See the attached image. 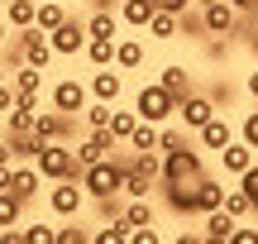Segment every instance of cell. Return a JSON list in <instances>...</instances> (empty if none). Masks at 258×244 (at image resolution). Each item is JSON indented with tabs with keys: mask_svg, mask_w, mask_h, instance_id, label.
I'll list each match as a JSON object with an SVG mask.
<instances>
[{
	"mask_svg": "<svg viewBox=\"0 0 258 244\" xmlns=\"http://www.w3.org/2000/svg\"><path fill=\"white\" fill-rule=\"evenodd\" d=\"M10 29H15V24H10V19H0V48H5V38H10Z\"/></svg>",
	"mask_w": 258,
	"mask_h": 244,
	"instance_id": "52",
	"label": "cell"
},
{
	"mask_svg": "<svg viewBox=\"0 0 258 244\" xmlns=\"http://www.w3.org/2000/svg\"><path fill=\"white\" fill-rule=\"evenodd\" d=\"M120 24H124V19L115 15V10L96 5V15L86 19V34H91V38H115V34H120Z\"/></svg>",
	"mask_w": 258,
	"mask_h": 244,
	"instance_id": "23",
	"label": "cell"
},
{
	"mask_svg": "<svg viewBox=\"0 0 258 244\" xmlns=\"http://www.w3.org/2000/svg\"><path fill=\"white\" fill-rule=\"evenodd\" d=\"M244 91H249V96H253V101H258V67H253V72H249V77H244Z\"/></svg>",
	"mask_w": 258,
	"mask_h": 244,
	"instance_id": "49",
	"label": "cell"
},
{
	"mask_svg": "<svg viewBox=\"0 0 258 244\" xmlns=\"http://www.w3.org/2000/svg\"><path fill=\"white\" fill-rule=\"evenodd\" d=\"M215 115H220V105L211 101V91H191L186 101H177V120H182V125H186L191 134L201 130L206 120H215Z\"/></svg>",
	"mask_w": 258,
	"mask_h": 244,
	"instance_id": "8",
	"label": "cell"
},
{
	"mask_svg": "<svg viewBox=\"0 0 258 244\" xmlns=\"http://www.w3.org/2000/svg\"><path fill=\"white\" fill-rule=\"evenodd\" d=\"M158 82H163V86H167V91H172V96H177V101H186V96H191V91H196V86H191V72H186V67H182V63H167V67H163V72H158Z\"/></svg>",
	"mask_w": 258,
	"mask_h": 244,
	"instance_id": "22",
	"label": "cell"
},
{
	"mask_svg": "<svg viewBox=\"0 0 258 244\" xmlns=\"http://www.w3.org/2000/svg\"><path fill=\"white\" fill-rule=\"evenodd\" d=\"M115 43H120V38H91V43H86V63L91 67H110L115 63Z\"/></svg>",
	"mask_w": 258,
	"mask_h": 244,
	"instance_id": "29",
	"label": "cell"
},
{
	"mask_svg": "<svg viewBox=\"0 0 258 244\" xmlns=\"http://www.w3.org/2000/svg\"><path fill=\"white\" fill-rule=\"evenodd\" d=\"M19 43H24V63L29 67H38V72H48V67H53V43H48V34L38 24H29V29H19Z\"/></svg>",
	"mask_w": 258,
	"mask_h": 244,
	"instance_id": "9",
	"label": "cell"
},
{
	"mask_svg": "<svg viewBox=\"0 0 258 244\" xmlns=\"http://www.w3.org/2000/svg\"><path fill=\"white\" fill-rule=\"evenodd\" d=\"M115 130L110 125H105V130H91L86 134L82 144H77V163H82V168H91V163H101V158H110V149H115Z\"/></svg>",
	"mask_w": 258,
	"mask_h": 244,
	"instance_id": "11",
	"label": "cell"
},
{
	"mask_svg": "<svg viewBox=\"0 0 258 244\" xmlns=\"http://www.w3.org/2000/svg\"><path fill=\"white\" fill-rule=\"evenodd\" d=\"M34 15H38V0H10V5H5V19L15 29H29V24H34Z\"/></svg>",
	"mask_w": 258,
	"mask_h": 244,
	"instance_id": "30",
	"label": "cell"
},
{
	"mask_svg": "<svg viewBox=\"0 0 258 244\" xmlns=\"http://www.w3.org/2000/svg\"><path fill=\"white\" fill-rule=\"evenodd\" d=\"M19 216H24V201L15 197V192H0V230H10V225H19Z\"/></svg>",
	"mask_w": 258,
	"mask_h": 244,
	"instance_id": "32",
	"label": "cell"
},
{
	"mask_svg": "<svg viewBox=\"0 0 258 244\" xmlns=\"http://www.w3.org/2000/svg\"><path fill=\"white\" fill-rule=\"evenodd\" d=\"M91 235H86L82 225H57V244H86Z\"/></svg>",
	"mask_w": 258,
	"mask_h": 244,
	"instance_id": "40",
	"label": "cell"
},
{
	"mask_svg": "<svg viewBox=\"0 0 258 244\" xmlns=\"http://www.w3.org/2000/svg\"><path fill=\"white\" fill-rule=\"evenodd\" d=\"M163 187V197H167V206L177 211V216H196V182H158Z\"/></svg>",
	"mask_w": 258,
	"mask_h": 244,
	"instance_id": "20",
	"label": "cell"
},
{
	"mask_svg": "<svg viewBox=\"0 0 258 244\" xmlns=\"http://www.w3.org/2000/svg\"><path fill=\"white\" fill-rule=\"evenodd\" d=\"M134 110H139V120H153V125H167L177 115V96L167 91L163 82H148L144 91L134 96Z\"/></svg>",
	"mask_w": 258,
	"mask_h": 244,
	"instance_id": "3",
	"label": "cell"
},
{
	"mask_svg": "<svg viewBox=\"0 0 258 244\" xmlns=\"http://www.w3.org/2000/svg\"><path fill=\"white\" fill-rule=\"evenodd\" d=\"M5 163H15V149H10V139H0V168Z\"/></svg>",
	"mask_w": 258,
	"mask_h": 244,
	"instance_id": "50",
	"label": "cell"
},
{
	"mask_svg": "<svg viewBox=\"0 0 258 244\" xmlns=\"http://www.w3.org/2000/svg\"><path fill=\"white\" fill-rule=\"evenodd\" d=\"M249 48H253V53H258V24H253V38H249Z\"/></svg>",
	"mask_w": 258,
	"mask_h": 244,
	"instance_id": "53",
	"label": "cell"
},
{
	"mask_svg": "<svg viewBox=\"0 0 258 244\" xmlns=\"http://www.w3.org/2000/svg\"><path fill=\"white\" fill-rule=\"evenodd\" d=\"M239 139L258 149V110H249V115H244V125H239Z\"/></svg>",
	"mask_w": 258,
	"mask_h": 244,
	"instance_id": "41",
	"label": "cell"
},
{
	"mask_svg": "<svg viewBox=\"0 0 258 244\" xmlns=\"http://www.w3.org/2000/svg\"><path fill=\"white\" fill-rule=\"evenodd\" d=\"M234 230H239V216H230V211H211V216H206V244H230L234 239Z\"/></svg>",
	"mask_w": 258,
	"mask_h": 244,
	"instance_id": "19",
	"label": "cell"
},
{
	"mask_svg": "<svg viewBox=\"0 0 258 244\" xmlns=\"http://www.w3.org/2000/svg\"><path fill=\"white\" fill-rule=\"evenodd\" d=\"M43 172H38V163H34V168H24V163H15V177H10V192H15V197L19 201H24V206H29V201H34L38 197V187H43Z\"/></svg>",
	"mask_w": 258,
	"mask_h": 244,
	"instance_id": "17",
	"label": "cell"
},
{
	"mask_svg": "<svg viewBox=\"0 0 258 244\" xmlns=\"http://www.w3.org/2000/svg\"><path fill=\"white\" fill-rule=\"evenodd\" d=\"M48 206H53V216H62V220H77L82 216V206H86V187L77 177H62V182H53V192H48Z\"/></svg>",
	"mask_w": 258,
	"mask_h": 244,
	"instance_id": "4",
	"label": "cell"
},
{
	"mask_svg": "<svg viewBox=\"0 0 258 244\" xmlns=\"http://www.w3.org/2000/svg\"><path fill=\"white\" fill-rule=\"evenodd\" d=\"M129 235H134V225H129V220H124V216H110V220H105V225H101V230H96V235H91V239H96V244H124Z\"/></svg>",
	"mask_w": 258,
	"mask_h": 244,
	"instance_id": "27",
	"label": "cell"
},
{
	"mask_svg": "<svg viewBox=\"0 0 258 244\" xmlns=\"http://www.w3.org/2000/svg\"><path fill=\"white\" fill-rule=\"evenodd\" d=\"M201 172H206V163H201V153H196L191 144L163 153V182H196Z\"/></svg>",
	"mask_w": 258,
	"mask_h": 244,
	"instance_id": "5",
	"label": "cell"
},
{
	"mask_svg": "<svg viewBox=\"0 0 258 244\" xmlns=\"http://www.w3.org/2000/svg\"><path fill=\"white\" fill-rule=\"evenodd\" d=\"M34 120H38L34 105H15V110L5 115V130H10V134H29V130H34Z\"/></svg>",
	"mask_w": 258,
	"mask_h": 244,
	"instance_id": "33",
	"label": "cell"
},
{
	"mask_svg": "<svg viewBox=\"0 0 258 244\" xmlns=\"http://www.w3.org/2000/svg\"><path fill=\"white\" fill-rule=\"evenodd\" d=\"M82 187L91 201H105V197H124V163L120 158H101L82 172Z\"/></svg>",
	"mask_w": 258,
	"mask_h": 244,
	"instance_id": "2",
	"label": "cell"
},
{
	"mask_svg": "<svg viewBox=\"0 0 258 244\" xmlns=\"http://www.w3.org/2000/svg\"><path fill=\"white\" fill-rule=\"evenodd\" d=\"M158 5H163V10H172V15H186L196 0H158Z\"/></svg>",
	"mask_w": 258,
	"mask_h": 244,
	"instance_id": "48",
	"label": "cell"
},
{
	"mask_svg": "<svg viewBox=\"0 0 258 244\" xmlns=\"http://www.w3.org/2000/svg\"><path fill=\"white\" fill-rule=\"evenodd\" d=\"M0 82H5V67H0Z\"/></svg>",
	"mask_w": 258,
	"mask_h": 244,
	"instance_id": "54",
	"label": "cell"
},
{
	"mask_svg": "<svg viewBox=\"0 0 258 244\" xmlns=\"http://www.w3.org/2000/svg\"><path fill=\"white\" fill-rule=\"evenodd\" d=\"M38 172H43V177L48 182H62V177H77V182H82V163H77V149H72V144H67V139H53V144H43V149H38Z\"/></svg>",
	"mask_w": 258,
	"mask_h": 244,
	"instance_id": "1",
	"label": "cell"
},
{
	"mask_svg": "<svg viewBox=\"0 0 258 244\" xmlns=\"http://www.w3.org/2000/svg\"><path fill=\"white\" fill-rule=\"evenodd\" d=\"M191 192H196V216H211V211H220V206H225V192H230V187H225V182H215V177H206V172H201Z\"/></svg>",
	"mask_w": 258,
	"mask_h": 244,
	"instance_id": "16",
	"label": "cell"
},
{
	"mask_svg": "<svg viewBox=\"0 0 258 244\" xmlns=\"http://www.w3.org/2000/svg\"><path fill=\"white\" fill-rule=\"evenodd\" d=\"M239 187L249 192V201H253V216H258V163H253V168H249V172L239 177Z\"/></svg>",
	"mask_w": 258,
	"mask_h": 244,
	"instance_id": "42",
	"label": "cell"
},
{
	"mask_svg": "<svg viewBox=\"0 0 258 244\" xmlns=\"http://www.w3.org/2000/svg\"><path fill=\"white\" fill-rule=\"evenodd\" d=\"M134 244H158L163 235H158V225H134V235H129Z\"/></svg>",
	"mask_w": 258,
	"mask_h": 244,
	"instance_id": "43",
	"label": "cell"
},
{
	"mask_svg": "<svg viewBox=\"0 0 258 244\" xmlns=\"http://www.w3.org/2000/svg\"><path fill=\"white\" fill-rule=\"evenodd\" d=\"M48 43H53V53L57 57H77V53H86V43H91V34H86V24H77L72 15L62 19V24L48 34Z\"/></svg>",
	"mask_w": 258,
	"mask_h": 244,
	"instance_id": "7",
	"label": "cell"
},
{
	"mask_svg": "<svg viewBox=\"0 0 258 244\" xmlns=\"http://www.w3.org/2000/svg\"><path fill=\"white\" fill-rule=\"evenodd\" d=\"M62 19H67V10L57 5V0H38V15H34V24L43 29V34H53V29L62 24Z\"/></svg>",
	"mask_w": 258,
	"mask_h": 244,
	"instance_id": "28",
	"label": "cell"
},
{
	"mask_svg": "<svg viewBox=\"0 0 258 244\" xmlns=\"http://www.w3.org/2000/svg\"><path fill=\"white\" fill-rule=\"evenodd\" d=\"M15 101H19V91H15L10 82H0V115H10V110H15Z\"/></svg>",
	"mask_w": 258,
	"mask_h": 244,
	"instance_id": "44",
	"label": "cell"
},
{
	"mask_svg": "<svg viewBox=\"0 0 258 244\" xmlns=\"http://www.w3.org/2000/svg\"><path fill=\"white\" fill-rule=\"evenodd\" d=\"M211 101H215V105H230V101H234L230 82H215V86H211Z\"/></svg>",
	"mask_w": 258,
	"mask_h": 244,
	"instance_id": "45",
	"label": "cell"
},
{
	"mask_svg": "<svg viewBox=\"0 0 258 244\" xmlns=\"http://www.w3.org/2000/svg\"><path fill=\"white\" fill-rule=\"evenodd\" d=\"M24 239L29 244H57V230L53 225H24Z\"/></svg>",
	"mask_w": 258,
	"mask_h": 244,
	"instance_id": "39",
	"label": "cell"
},
{
	"mask_svg": "<svg viewBox=\"0 0 258 244\" xmlns=\"http://www.w3.org/2000/svg\"><path fill=\"white\" fill-rule=\"evenodd\" d=\"M53 105H57L62 115L86 110V105H91V86H86V82H77V77H62V82L53 86Z\"/></svg>",
	"mask_w": 258,
	"mask_h": 244,
	"instance_id": "10",
	"label": "cell"
},
{
	"mask_svg": "<svg viewBox=\"0 0 258 244\" xmlns=\"http://www.w3.org/2000/svg\"><path fill=\"white\" fill-rule=\"evenodd\" d=\"M124 220H129V225H153V206H148V197H129L124 201Z\"/></svg>",
	"mask_w": 258,
	"mask_h": 244,
	"instance_id": "34",
	"label": "cell"
},
{
	"mask_svg": "<svg viewBox=\"0 0 258 244\" xmlns=\"http://www.w3.org/2000/svg\"><path fill=\"white\" fill-rule=\"evenodd\" d=\"M230 5H234V10H239V15H244V19H258V0H230Z\"/></svg>",
	"mask_w": 258,
	"mask_h": 244,
	"instance_id": "47",
	"label": "cell"
},
{
	"mask_svg": "<svg viewBox=\"0 0 258 244\" xmlns=\"http://www.w3.org/2000/svg\"><path fill=\"white\" fill-rule=\"evenodd\" d=\"M230 244H258V230H249V225L239 220V230H234V239H230Z\"/></svg>",
	"mask_w": 258,
	"mask_h": 244,
	"instance_id": "46",
	"label": "cell"
},
{
	"mask_svg": "<svg viewBox=\"0 0 258 244\" xmlns=\"http://www.w3.org/2000/svg\"><path fill=\"white\" fill-rule=\"evenodd\" d=\"M196 134H201V149H211V153H220L225 144H234V139H239V130H234V125L225 120V110L215 115V120H206Z\"/></svg>",
	"mask_w": 258,
	"mask_h": 244,
	"instance_id": "14",
	"label": "cell"
},
{
	"mask_svg": "<svg viewBox=\"0 0 258 244\" xmlns=\"http://www.w3.org/2000/svg\"><path fill=\"white\" fill-rule=\"evenodd\" d=\"M110 101H91L86 105V130H105V125H110Z\"/></svg>",
	"mask_w": 258,
	"mask_h": 244,
	"instance_id": "37",
	"label": "cell"
},
{
	"mask_svg": "<svg viewBox=\"0 0 258 244\" xmlns=\"http://www.w3.org/2000/svg\"><path fill=\"white\" fill-rule=\"evenodd\" d=\"M144 34H148V38H158V43H167V38H177V34H182V15H172V10H163V5H158Z\"/></svg>",
	"mask_w": 258,
	"mask_h": 244,
	"instance_id": "21",
	"label": "cell"
},
{
	"mask_svg": "<svg viewBox=\"0 0 258 244\" xmlns=\"http://www.w3.org/2000/svg\"><path fill=\"white\" fill-rule=\"evenodd\" d=\"M158 144H163V125L139 120V130L129 134V149H139V153H158Z\"/></svg>",
	"mask_w": 258,
	"mask_h": 244,
	"instance_id": "25",
	"label": "cell"
},
{
	"mask_svg": "<svg viewBox=\"0 0 258 244\" xmlns=\"http://www.w3.org/2000/svg\"><path fill=\"white\" fill-rule=\"evenodd\" d=\"M153 10H158V0H120V19L129 29H148Z\"/></svg>",
	"mask_w": 258,
	"mask_h": 244,
	"instance_id": "24",
	"label": "cell"
},
{
	"mask_svg": "<svg viewBox=\"0 0 258 244\" xmlns=\"http://www.w3.org/2000/svg\"><path fill=\"white\" fill-rule=\"evenodd\" d=\"M124 163H129L134 172H144L148 182H163V158H158V153H139V149H134V158H124Z\"/></svg>",
	"mask_w": 258,
	"mask_h": 244,
	"instance_id": "31",
	"label": "cell"
},
{
	"mask_svg": "<svg viewBox=\"0 0 258 244\" xmlns=\"http://www.w3.org/2000/svg\"><path fill=\"white\" fill-rule=\"evenodd\" d=\"M110 130H115V139H120V144H129V134L139 130V110H115L110 115Z\"/></svg>",
	"mask_w": 258,
	"mask_h": 244,
	"instance_id": "35",
	"label": "cell"
},
{
	"mask_svg": "<svg viewBox=\"0 0 258 244\" xmlns=\"http://www.w3.org/2000/svg\"><path fill=\"white\" fill-rule=\"evenodd\" d=\"M115 67H120V72L144 67V43H139V38H120V43H115Z\"/></svg>",
	"mask_w": 258,
	"mask_h": 244,
	"instance_id": "26",
	"label": "cell"
},
{
	"mask_svg": "<svg viewBox=\"0 0 258 244\" xmlns=\"http://www.w3.org/2000/svg\"><path fill=\"white\" fill-rule=\"evenodd\" d=\"M72 130H77V115H62L57 105L53 110H38V120H34V134L48 139V144L53 139H72Z\"/></svg>",
	"mask_w": 258,
	"mask_h": 244,
	"instance_id": "12",
	"label": "cell"
},
{
	"mask_svg": "<svg viewBox=\"0 0 258 244\" xmlns=\"http://www.w3.org/2000/svg\"><path fill=\"white\" fill-rule=\"evenodd\" d=\"M10 177H15V163H5V168H0V192L10 187Z\"/></svg>",
	"mask_w": 258,
	"mask_h": 244,
	"instance_id": "51",
	"label": "cell"
},
{
	"mask_svg": "<svg viewBox=\"0 0 258 244\" xmlns=\"http://www.w3.org/2000/svg\"><path fill=\"white\" fill-rule=\"evenodd\" d=\"M201 10V29L206 34H225V38H234V29H239V10L230 5V0H211V5H196Z\"/></svg>",
	"mask_w": 258,
	"mask_h": 244,
	"instance_id": "6",
	"label": "cell"
},
{
	"mask_svg": "<svg viewBox=\"0 0 258 244\" xmlns=\"http://www.w3.org/2000/svg\"><path fill=\"white\" fill-rule=\"evenodd\" d=\"M172 149H186V125H163V144H158V153H172Z\"/></svg>",
	"mask_w": 258,
	"mask_h": 244,
	"instance_id": "38",
	"label": "cell"
},
{
	"mask_svg": "<svg viewBox=\"0 0 258 244\" xmlns=\"http://www.w3.org/2000/svg\"><path fill=\"white\" fill-rule=\"evenodd\" d=\"M86 86H91V101H110L115 105V101H120V91H124V77L115 72V63H110V67H96Z\"/></svg>",
	"mask_w": 258,
	"mask_h": 244,
	"instance_id": "13",
	"label": "cell"
},
{
	"mask_svg": "<svg viewBox=\"0 0 258 244\" xmlns=\"http://www.w3.org/2000/svg\"><path fill=\"white\" fill-rule=\"evenodd\" d=\"M220 163H225L230 177H244V172L258 163V149H253V144H244V139H234V144H225V149H220Z\"/></svg>",
	"mask_w": 258,
	"mask_h": 244,
	"instance_id": "15",
	"label": "cell"
},
{
	"mask_svg": "<svg viewBox=\"0 0 258 244\" xmlns=\"http://www.w3.org/2000/svg\"><path fill=\"white\" fill-rule=\"evenodd\" d=\"M196 5H211V0H196Z\"/></svg>",
	"mask_w": 258,
	"mask_h": 244,
	"instance_id": "55",
	"label": "cell"
},
{
	"mask_svg": "<svg viewBox=\"0 0 258 244\" xmlns=\"http://www.w3.org/2000/svg\"><path fill=\"white\" fill-rule=\"evenodd\" d=\"M225 211H230V216H253V201H249V192H244V187H230V192H225Z\"/></svg>",
	"mask_w": 258,
	"mask_h": 244,
	"instance_id": "36",
	"label": "cell"
},
{
	"mask_svg": "<svg viewBox=\"0 0 258 244\" xmlns=\"http://www.w3.org/2000/svg\"><path fill=\"white\" fill-rule=\"evenodd\" d=\"M15 91H19V101H15V105H34V110H38V96H43V72L24 63V67L15 72Z\"/></svg>",
	"mask_w": 258,
	"mask_h": 244,
	"instance_id": "18",
	"label": "cell"
}]
</instances>
